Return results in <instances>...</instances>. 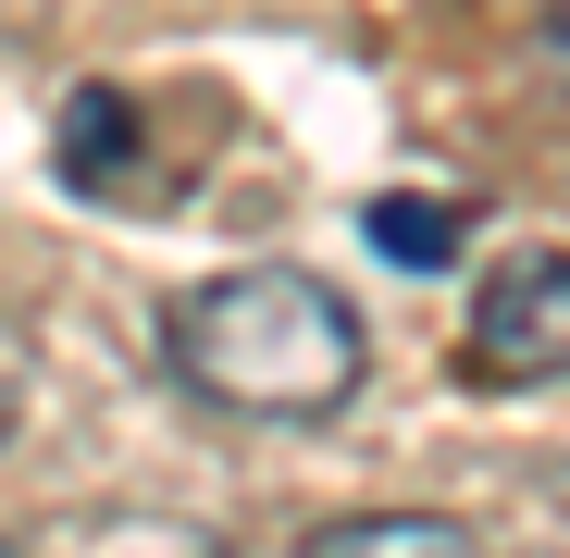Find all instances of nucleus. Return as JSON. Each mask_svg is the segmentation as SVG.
I'll return each instance as SVG.
<instances>
[{
	"label": "nucleus",
	"instance_id": "obj_1",
	"mask_svg": "<svg viewBox=\"0 0 570 558\" xmlns=\"http://www.w3.org/2000/svg\"><path fill=\"white\" fill-rule=\"evenodd\" d=\"M161 347H174V385L236 410V422H323V410L360 398V372H372L360 298L335 286V273H311V261H236V273H212L199 298H174Z\"/></svg>",
	"mask_w": 570,
	"mask_h": 558
},
{
	"label": "nucleus",
	"instance_id": "obj_2",
	"mask_svg": "<svg viewBox=\"0 0 570 558\" xmlns=\"http://www.w3.org/2000/svg\"><path fill=\"white\" fill-rule=\"evenodd\" d=\"M471 385H570V248H509L484 273V298H471Z\"/></svg>",
	"mask_w": 570,
	"mask_h": 558
},
{
	"label": "nucleus",
	"instance_id": "obj_3",
	"mask_svg": "<svg viewBox=\"0 0 570 558\" xmlns=\"http://www.w3.org/2000/svg\"><path fill=\"white\" fill-rule=\"evenodd\" d=\"M459 546H484L459 509H360L311 533V558H459Z\"/></svg>",
	"mask_w": 570,
	"mask_h": 558
},
{
	"label": "nucleus",
	"instance_id": "obj_4",
	"mask_svg": "<svg viewBox=\"0 0 570 558\" xmlns=\"http://www.w3.org/2000/svg\"><path fill=\"white\" fill-rule=\"evenodd\" d=\"M459 199H372V248H397L410 273H434V261H459Z\"/></svg>",
	"mask_w": 570,
	"mask_h": 558
},
{
	"label": "nucleus",
	"instance_id": "obj_5",
	"mask_svg": "<svg viewBox=\"0 0 570 558\" xmlns=\"http://www.w3.org/2000/svg\"><path fill=\"white\" fill-rule=\"evenodd\" d=\"M13 410H26V335L0 323V434H13Z\"/></svg>",
	"mask_w": 570,
	"mask_h": 558
}]
</instances>
